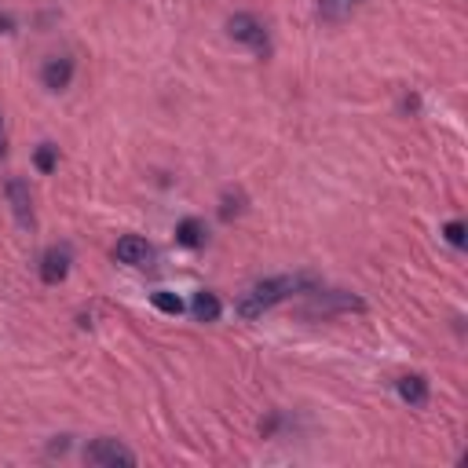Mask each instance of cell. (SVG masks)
Segmentation results:
<instances>
[{"instance_id": "cell-12", "label": "cell", "mask_w": 468, "mask_h": 468, "mask_svg": "<svg viewBox=\"0 0 468 468\" xmlns=\"http://www.w3.org/2000/svg\"><path fill=\"white\" fill-rule=\"evenodd\" d=\"M355 8H359V0H319V15H322L326 22H340V19H347Z\"/></svg>"}, {"instance_id": "cell-4", "label": "cell", "mask_w": 468, "mask_h": 468, "mask_svg": "<svg viewBox=\"0 0 468 468\" xmlns=\"http://www.w3.org/2000/svg\"><path fill=\"white\" fill-rule=\"evenodd\" d=\"M8 202H12V213H15V220H19V227L22 230H33V194H29V183L22 180V176H12L8 180Z\"/></svg>"}, {"instance_id": "cell-11", "label": "cell", "mask_w": 468, "mask_h": 468, "mask_svg": "<svg viewBox=\"0 0 468 468\" xmlns=\"http://www.w3.org/2000/svg\"><path fill=\"white\" fill-rule=\"evenodd\" d=\"M176 242L187 246V249H198V246L205 242V223H202V220H194V216L180 220V227H176Z\"/></svg>"}, {"instance_id": "cell-3", "label": "cell", "mask_w": 468, "mask_h": 468, "mask_svg": "<svg viewBox=\"0 0 468 468\" xmlns=\"http://www.w3.org/2000/svg\"><path fill=\"white\" fill-rule=\"evenodd\" d=\"M227 33H230L238 45H249V48H256V52H267V29H263V22H260L256 15H234V19L227 22Z\"/></svg>"}, {"instance_id": "cell-6", "label": "cell", "mask_w": 468, "mask_h": 468, "mask_svg": "<svg viewBox=\"0 0 468 468\" xmlns=\"http://www.w3.org/2000/svg\"><path fill=\"white\" fill-rule=\"evenodd\" d=\"M41 81H45V88H52V92L70 88V81H73V59H70V55L48 59L45 70H41Z\"/></svg>"}, {"instance_id": "cell-10", "label": "cell", "mask_w": 468, "mask_h": 468, "mask_svg": "<svg viewBox=\"0 0 468 468\" xmlns=\"http://www.w3.org/2000/svg\"><path fill=\"white\" fill-rule=\"evenodd\" d=\"M190 311H194V319H198V322H216V319H220V311H223V304H220L216 293L202 289V293H194Z\"/></svg>"}, {"instance_id": "cell-14", "label": "cell", "mask_w": 468, "mask_h": 468, "mask_svg": "<svg viewBox=\"0 0 468 468\" xmlns=\"http://www.w3.org/2000/svg\"><path fill=\"white\" fill-rule=\"evenodd\" d=\"M150 304L154 307H158V311H165V315H180V311H183V300L176 297V293H150Z\"/></svg>"}, {"instance_id": "cell-9", "label": "cell", "mask_w": 468, "mask_h": 468, "mask_svg": "<svg viewBox=\"0 0 468 468\" xmlns=\"http://www.w3.org/2000/svg\"><path fill=\"white\" fill-rule=\"evenodd\" d=\"M396 392H399L403 403H410V406H424V403H428V380H424L421 373H406V377L396 380Z\"/></svg>"}, {"instance_id": "cell-8", "label": "cell", "mask_w": 468, "mask_h": 468, "mask_svg": "<svg viewBox=\"0 0 468 468\" xmlns=\"http://www.w3.org/2000/svg\"><path fill=\"white\" fill-rule=\"evenodd\" d=\"M351 307L363 311L366 304L359 297H351V293H319V300L307 307V315H319V311H322V315H326V311H351Z\"/></svg>"}, {"instance_id": "cell-16", "label": "cell", "mask_w": 468, "mask_h": 468, "mask_svg": "<svg viewBox=\"0 0 468 468\" xmlns=\"http://www.w3.org/2000/svg\"><path fill=\"white\" fill-rule=\"evenodd\" d=\"M443 234H447V242H450V246H457V249L464 246V223H461V220L447 223V227H443Z\"/></svg>"}, {"instance_id": "cell-5", "label": "cell", "mask_w": 468, "mask_h": 468, "mask_svg": "<svg viewBox=\"0 0 468 468\" xmlns=\"http://www.w3.org/2000/svg\"><path fill=\"white\" fill-rule=\"evenodd\" d=\"M113 256H117V263L143 267V263L150 260V242H146V238H139V234H125V238L113 246Z\"/></svg>"}, {"instance_id": "cell-17", "label": "cell", "mask_w": 468, "mask_h": 468, "mask_svg": "<svg viewBox=\"0 0 468 468\" xmlns=\"http://www.w3.org/2000/svg\"><path fill=\"white\" fill-rule=\"evenodd\" d=\"M4 150H8V136H4V113H0V158H4Z\"/></svg>"}, {"instance_id": "cell-13", "label": "cell", "mask_w": 468, "mask_h": 468, "mask_svg": "<svg viewBox=\"0 0 468 468\" xmlns=\"http://www.w3.org/2000/svg\"><path fill=\"white\" fill-rule=\"evenodd\" d=\"M242 209H246V194H242V190H234V194L227 190V194H223V205H220V220H234Z\"/></svg>"}, {"instance_id": "cell-2", "label": "cell", "mask_w": 468, "mask_h": 468, "mask_svg": "<svg viewBox=\"0 0 468 468\" xmlns=\"http://www.w3.org/2000/svg\"><path fill=\"white\" fill-rule=\"evenodd\" d=\"M85 461L88 464H136V454L121 443V439H110V436H103V439H96V443H88V450H85Z\"/></svg>"}, {"instance_id": "cell-7", "label": "cell", "mask_w": 468, "mask_h": 468, "mask_svg": "<svg viewBox=\"0 0 468 468\" xmlns=\"http://www.w3.org/2000/svg\"><path fill=\"white\" fill-rule=\"evenodd\" d=\"M66 275H70V249L66 246H52L45 253V260H41V279L48 286H59Z\"/></svg>"}, {"instance_id": "cell-15", "label": "cell", "mask_w": 468, "mask_h": 468, "mask_svg": "<svg viewBox=\"0 0 468 468\" xmlns=\"http://www.w3.org/2000/svg\"><path fill=\"white\" fill-rule=\"evenodd\" d=\"M37 165H41V172H52L55 169V146L45 143L41 150H37Z\"/></svg>"}, {"instance_id": "cell-1", "label": "cell", "mask_w": 468, "mask_h": 468, "mask_svg": "<svg viewBox=\"0 0 468 468\" xmlns=\"http://www.w3.org/2000/svg\"><path fill=\"white\" fill-rule=\"evenodd\" d=\"M304 286V279H267V282H256L242 300H238V315L242 319H260L263 311H271L275 304H282L289 293H297Z\"/></svg>"}]
</instances>
